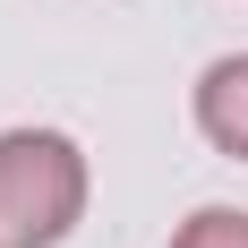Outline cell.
Instances as JSON below:
<instances>
[{"label":"cell","mask_w":248,"mask_h":248,"mask_svg":"<svg viewBox=\"0 0 248 248\" xmlns=\"http://www.w3.org/2000/svg\"><path fill=\"white\" fill-rule=\"evenodd\" d=\"M197 128H205L214 154L248 163V51H223V60L197 77Z\"/></svg>","instance_id":"7a4b0ae2"},{"label":"cell","mask_w":248,"mask_h":248,"mask_svg":"<svg viewBox=\"0 0 248 248\" xmlns=\"http://www.w3.org/2000/svg\"><path fill=\"white\" fill-rule=\"evenodd\" d=\"M171 248H248V214L240 205H197V214L171 231Z\"/></svg>","instance_id":"3957f363"},{"label":"cell","mask_w":248,"mask_h":248,"mask_svg":"<svg viewBox=\"0 0 248 248\" xmlns=\"http://www.w3.org/2000/svg\"><path fill=\"white\" fill-rule=\"evenodd\" d=\"M86 154L60 128H0V248H60L86 223Z\"/></svg>","instance_id":"6da1fadb"}]
</instances>
